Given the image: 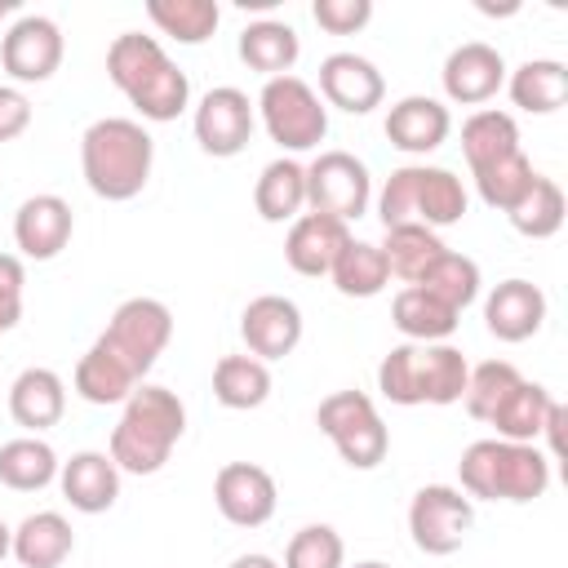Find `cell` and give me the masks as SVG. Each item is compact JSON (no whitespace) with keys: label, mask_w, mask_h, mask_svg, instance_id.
Wrapping results in <instances>:
<instances>
[{"label":"cell","mask_w":568,"mask_h":568,"mask_svg":"<svg viewBox=\"0 0 568 568\" xmlns=\"http://www.w3.org/2000/svg\"><path fill=\"white\" fill-rule=\"evenodd\" d=\"M106 75L151 124H169L191 106V80L155 36L120 31L106 49Z\"/></svg>","instance_id":"cell-1"},{"label":"cell","mask_w":568,"mask_h":568,"mask_svg":"<svg viewBox=\"0 0 568 568\" xmlns=\"http://www.w3.org/2000/svg\"><path fill=\"white\" fill-rule=\"evenodd\" d=\"M253 124H257V111H253L248 93L235 89V84L209 89V93L200 98L195 115H191L195 142H200V151L213 155V160L240 155V151L248 146V138H253Z\"/></svg>","instance_id":"cell-12"},{"label":"cell","mask_w":568,"mask_h":568,"mask_svg":"<svg viewBox=\"0 0 568 568\" xmlns=\"http://www.w3.org/2000/svg\"><path fill=\"white\" fill-rule=\"evenodd\" d=\"M253 209H257L262 222H297L302 209H306V164H297L293 155L271 160L257 173Z\"/></svg>","instance_id":"cell-26"},{"label":"cell","mask_w":568,"mask_h":568,"mask_svg":"<svg viewBox=\"0 0 568 568\" xmlns=\"http://www.w3.org/2000/svg\"><path fill=\"white\" fill-rule=\"evenodd\" d=\"M213 501L222 510L226 524L235 528H262L271 515H275V479L266 466L257 462H226L213 479Z\"/></svg>","instance_id":"cell-14"},{"label":"cell","mask_w":568,"mask_h":568,"mask_svg":"<svg viewBox=\"0 0 568 568\" xmlns=\"http://www.w3.org/2000/svg\"><path fill=\"white\" fill-rule=\"evenodd\" d=\"M231 568H280V564H275L271 555H257V550H253V555H240V559H231Z\"/></svg>","instance_id":"cell-46"},{"label":"cell","mask_w":568,"mask_h":568,"mask_svg":"<svg viewBox=\"0 0 568 568\" xmlns=\"http://www.w3.org/2000/svg\"><path fill=\"white\" fill-rule=\"evenodd\" d=\"M311 18L328 31V36H355L368 27L373 18V0H315Z\"/></svg>","instance_id":"cell-42"},{"label":"cell","mask_w":568,"mask_h":568,"mask_svg":"<svg viewBox=\"0 0 568 568\" xmlns=\"http://www.w3.org/2000/svg\"><path fill=\"white\" fill-rule=\"evenodd\" d=\"M240 62L248 67V71H257V75H266V80H275V75H293V62H297V53H302V40H297V31L288 27V22H280V18H257V22H248L244 31H240Z\"/></svg>","instance_id":"cell-24"},{"label":"cell","mask_w":568,"mask_h":568,"mask_svg":"<svg viewBox=\"0 0 568 568\" xmlns=\"http://www.w3.org/2000/svg\"><path fill=\"white\" fill-rule=\"evenodd\" d=\"M169 337H173V311H169L160 297H129V302H120V306L111 311L106 328L98 333V342H102L138 382L155 368V359L164 355Z\"/></svg>","instance_id":"cell-9"},{"label":"cell","mask_w":568,"mask_h":568,"mask_svg":"<svg viewBox=\"0 0 568 568\" xmlns=\"http://www.w3.org/2000/svg\"><path fill=\"white\" fill-rule=\"evenodd\" d=\"M9 555H13V528H9L4 519H0V564H4Z\"/></svg>","instance_id":"cell-47"},{"label":"cell","mask_w":568,"mask_h":568,"mask_svg":"<svg viewBox=\"0 0 568 568\" xmlns=\"http://www.w3.org/2000/svg\"><path fill=\"white\" fill-rule=\"evenodd\" d=\"M155 142L129 115H102L80 133V173L98 200H133L151 182Z\"/></svg>","instance_id":"cell-2"},{"label":"cell","mask_w":568,"mask_h":568,"mask_svg":"<svg viewBox=\"0 0 568 568\" xmlns=\"http://www.w3.org/2000/svg\"><path fill=\"white\" fill-rule=\"evenodd\" d=\"M75 395L84 399V404H98V408H106V404H124L142 382L102 346V342H93L84 355H80V364H75Z\"/></svg>","instance_id":"cell-31"},{"label":"cell","mask_w":568,"mask_h":568,"mask_svg":"<svg viewBox=\"0 0 568 568\" xmlns=\"http://www.w3.org/2000/svg\"><path fill=\"white\" fill-rule=\"evenodd\" d=\"M22 284H27L22 257L0 253V333L18 328V320H22Z\"/></svg>","instance_id":"cell-43"},{"label":"cell","mask_w":568,"mask_h":568,"mask_svg":"<svg viewBox=\"0 0 568 568\" xmlns=\"http://www.w3.org/2000/svg\"><path fill=\"white\" fill-rule=\"evenodd\" d=\"M506 93L528 115H550L568 102V67L555 58H528L506 75Z\"/></svg>","instance_id":"cell-27"},{"label":"cell","mask_w":568,"mask_h":568,"mask_svg":"<svg viewBox=\"0 0 568 568\" xmlns=\"http://www.w3.org/2000/svg\"><path fill=\"white\" fill-rule=\"evenodd\" d=\"M519 377H524V373H519L510 359H484V364H475V368L466 373V395H462L466 413H470L475 422H488L493 408L510 395V386H515Z\"/></svg>","instance_id":"cell-40"},{"label":"cell","mask_w":568,"mask_h":568,"mask_svg":"<svg viewBox=\"0 0 568 568\" xmlns=\"http://www.w3.org/2000/svg\"><path fill=\"white\" fill-rule=\"evenodd\" d=\"M71 231H75V213L53 191L22 200L13 213V244L27 262H53L71 244Z\"/></svg>","instance_id":"cell-17"},{"label":"cell","mask_w":568,"mask_h":568,"mask_svg":"<svg viewBox=\"0 0 568 568\" xmlns=\"http://www.w3.org/2000/svg\"><path fill=\"white\" fill-rule=\"evenodd\" d=\"M315 426L333 439L337 457L351 470H373L390 453V430L377 413V404L364 390H333L315 408Z\"/></svg>","instance_id":"cell-8"},{"label":"cell","mask_w":568,"mask_h":568,"mask_svg":"<svg viewBox=\"0 0 568 568\" xmlns=\"http://www.w3.org/2000/svg\"><path fill=\"white\" fill-rule=\"evenodd\" d=\"M564 422H568V408L555 399V404H550V413H546V426H541V439H546V448H541V453H546L550 462L564 453Z\"/></svg>","instance_id":"cell-45"},{"label":"cell","mask_w":568,"mask_h":568,"mask_svg":"<svg viewBox=\"0 0 568 568\" xmlns=\"http://www.w3.org/2000/svg\"><path fill=\"white\" fill-rule=\"evenodd\" d=\"M58 470H62V462L40 435H18V439L0 444V484L13 493H40L58 479Z\"/></svg>","instance_id":"cell-33"},{"label":"cell","mask_w":568,"mask_h":568,"mask_svg":"<svg viewBox=\"0 0 568 568\" xmlns=\"http://www.w3.org/2000/svg\"><path fill=\"white\" fill-rule=\"evenodd\" d=\"M67 40L62 27L44 13H22L4 36H0V67L18 84H44L62 67Z\"/></svg>","instance_id":"cell-13"},{"label":"cell","mask_w":568,"mask_h":568,"mask_svg":"<svg viewBox=\"0 0 568 568\" xmlns=\"http://www.w3.org/2000/svg\"><path fill=\"white\" fill-rule=\"evenodd\" d=\"M253 111L262 115V129L271 133V142L284 146L288 155L293 151H315L328 138V106L302 75L266 80Z\"/></svg>","instance_id":"cell-7"},{"label":"cell","mask_w":568,"mask_h":568,"mask_svg":"<svg viewBox=\"0 0 568 568\" xmlns=\"http://www.w3.org/2000/svg\"><path fill=\"white\" fill-rule=\"evenodd\" d=\"M444 98L457 106H484L497 98V89L506 84V58L484 44V40H466L444 58Z\"/></svg>","instance_id":"cell-16"},{"label":"cell","mask_w":568,"mask_h":568,"mask_svg":"<svg viewBox=\"0 0 568 568\" xmlns=\"http://www.w3.org/2000/svg\"><path fill=\"white\" fill-rule=\"evenodd\" d=\"M146 18L178 44H204L217 31L222 9L217 0H146Z\"/></svg>","instance_id":"cell-36"},{"label":"cell","mask_w":568,"mask_h":568,"mask_svg":"<svg viewBox=\"0 0 568 568\" xmlns=\"http://www.w3.org/2000/svg\"><path fill=\"white\" fill-rule=\"evenodd\" d=\"M470 524H475V501L453 484H426L408 501V532H413V546L426 555L462 550Z\"/></svg>","instance_id":"cell-11"},{"label":"cell","mask_w":568,"mask_h":568,"mask_svg":"<svg viewBox=\"0 0 568 568\" xmlns=\"http://www.w3.org/2000/svg\"><path fill=\"white\" fill-rule=\"evenodd\" d=\"M550 404H555V395H550L541 382L519 377V382L510 386V395L493 408L488 426L497 430V439H510V444H537V439H541V426H546Z\"/></svg>","instance_id":"cell-28"},{"label":"cell","mask_w":568,"mask_h":568,"mask_svg":"<svg viewBox=\"0 0 568 568\" xmlns=\"http://www.w3.org/2000/svg\"><path fill=\"white\" fill-rule=\"evenodd\" d=\"M27 124H31V102H27V93L13 89V84H0V142L22 138Z\"/></svg>","instance_id":"cell-44"},{"label":"cell","mask_w":568,"mask_h":568,"mask_svg":"<svg viewBox=\"0 0 568 568\" xmlns=\"http://www.w3.org/2000/svg\"><path fill=\"white\" fill-rule=\"evenodd\" d=\"M71 550H75V532L58 510H36L13 528V559L22 568H62Z\"/></svg>","instance_id":"cell-25"},{"label":"cell","mask_w":568,"mask_h":568,"mask_svg":"<svg viewBox=\"0 0 568 568\" xmlns=\"http://www.w3.org/2000/svg\"><path fill=\"white\" fill-rule=\"evenodd\" d=\"M373 178L368 164L351 151H320L306 164V213H324L337 222H355L368 213Z\"/></svg>","instance_id":"cell-10"},{"label":"cell","mask_w":568,"mask_h":568,"mask_svg":"<svg viewBox=\"0 0 568 568\" xmlns=\"http://www.w3.org/2000/svg\"><path fill=\"white\" fill-rule=\"evenodd\" d=\"M355 568H390V564H382V559H359Z\"/></svg>","instance_id":"cell-48"},{"label":"cell","mask_w":568,"mask_h":568,"mask_svg":"<svg viewBox=\"0 0 568 568\" xmlns=\"http://www.w3.org/2000/svg\"><path fill=\"white\" fill-rule=\"evenodd\" d=\"M182 435H186V404L169 386L142 382L124 399L106 453L120 466V475H155L164 470Z\"/></svg>","instance_id":"cell-3"},{"label":"cell","mask_w":568,"mask_h":568,"mask_svg":"<svg viewBox=\"0 0 568 568\" xmlns=\"http://www.w3.org/2000/svg\"><path fill=\"white\" fill-rule=\"evenodd\" d=\"M377 248H382L386 271H390L395 280L417 284V280L439 262V253H444L448 244L439 240V231L417 226V222H404V226H390V231H386V240H382Z\"/></svg>","instance_id":"cell-34"},{"label":"cell","mask_w":568,"mask_h":568,"mask_svg":"<svg viewBox=\"0 0 568 568\" xmlns=\"http://www.w3.org/2000/svg\"><path fill=\"white\" fill-rule=\"evenodd\" d=\"M466 186L453 169H439V164H404L386 178V186L377 191V217L382 226H404V222H417V226H457L466 217Z\"/></svg>","instance_id":"cell-6"},{"label":"cell","mask_w":568,"mask_h":568,"mask_svg":"<svg viewBox=\"0 0 568 568\" xmlns=\"http://www.w3.org/2000/svg\"><path fill=\"white\" fill-rule=\"evenodd\" d=\"M351 244V226L337 222V217H324V213H302L297 222H288V235H284V262L297 271V275H328L333 262L342 257V248Z\"/></svg>","instance_id":"cell-20"},{"label":"cell","mask_w":568,"mask_h":568,"mask_svg":"<svg viewBox=\"0 0 568 568\" xmlns=\"http://www.w3.org/2000/svg\"><path fill=\"white\" fill-rule=\"evenodd\" d=\"M466 355L448 342H399L377 364V390L390 404H457L466 395Z\"/></svg>","instance_id":"cell-4"},{"label":"cell","mask_w":568,"mask_h":568,"mask_svg":"<svg viewBox=\"0 0 568 568\" xmlns=\"http://www.w3.org/2000/svg\"><path fill=\"white\" fill-rule=\"evenodd\" d=\"M470 178H475V191H479V200H484L488 209L510 213V209L528 195V186H532L537 169H532V160H528L524 151H515V155H506V160H497V164L475 169Z\"/></svg>","instance_id":"cell-38"},{"label":"cell","mask_w":568,"mask_h":568,"mask_svg":"<svg viewBox=\"0 0 568 568\" xmlns=\"http://www.w3.org/2000/svg\"><path fill=\"white\" fill-rule=\"evenodd\" d=\"M515 151H524V146H519V124H515L510 111L484 106V111L466 115V124H462V155H466L470 173L484 169V164H497V160H506Z\"/></svg>","instance_id":"cell-30"},{"label":"cell","mask_w":568,"mask_h":568,"mask_svg":"<svg viewBox=\"0 0 568 568\" xmlns=\"http://www.w3.org/2000/svg\"><path fill=\"white\" fill-rule=\"evenodd\" d=\"M320 98L324 106H337L346 115H368L386 98L382 71L364 53H328L320 62Z\"/></svg>","instance_id":"cell-18"},{"label":"cell","mask_w":568,"mask_h":568,"mask_svg":"<svg viewBox=\"0 0 568 568\" xmlns=\"http://www.w3.org/2000/svg\"><path fill=\"white\" fill-rule=\"evenodd\" d=\"M67 413V382L53 373V368H22L9 386V417L40 435L49 426H58Z\"/></svg>","instance_id":"cell-23"},{"label":"cell","mask_w":568,"mask_h":568,"mask_svg":"<svg viewBox=\"0 0 568 568\" xmlns=\"http://www.w3.org/2000/svg\"><path fill=\"white\" fill-rule=\"evenodd\" d=\"M479 262L475 257H466V253H453V248H444L439 253V262L417 280V288H426L430 297H439L444 306H453L457 315L479 297Z\"/></svg>","instance_id":"cell-37"},{"label":"cell","mask_w":568,"mask_h":568,"mask_svg":"<svg viewBox=\"0 0 568 568\" xmlns=\"http://www.w3.org/2000/svg\"><path fill=\"white\" fill-rule=\"evenodd\" d=\"M9 13H13V0H0V22H4Z\"/></svg>","instance_id":"cell-49"},{"label":"cell","mask_w":568,"mask_h":568,"mask_svg":"<svg viewBox=\"0 0 568 568\" xmlns=\"http://www.w3.org/2000/svg\"><path fill=\"white\" fill-rule=\"evenodd\" d=\"M58 488L62 497L71 501V510L80 515H102L115 506L120 497V466L111 462V453H98V448H84V453H71L58 470Z\"/></svg>","instance_id":"cell-22"},{"label":"cell","mask_w":568,"mask_h":568,"mask_svg":"<svg viewBox=\"0 0 568 568\" xmlns=\"http://www.w3.org/2000/svg\"><path fill=\"white\" fill-rule=\"evenodd\" d=\"M240 337L248 346V355H257L262 364L271 359H284L297 351L302 342V306L293 297H280V293H262L244 306L240 315Z\"/></svg>","instance_id":"cell-15"},{"label":"cell","mask_w":568,"mask_h":568,"mask_svg":"<svg viewBox=\"0 0 568 568\" xmlns=\"http://www.w3.org/2000/svg\"><path fill=\"white\" fill-rule=\"evenodd\" d=\"M390 324H395L408 342H444V337L457 333L462 315H457L453 306H444L439 297H430L426 288L404 284V288L395 293V302H390Z\"/></svg>","instance_id":"cell-29"},{"label":"cell","mask_w":568,"mask_h":568,"mask_svg":"<svg viewBox=\"0 0 568 568\" xmlns=\"http://www.w3.org/2000/svg\"><path fill=\"white\" fill-rule=\"evenodd\" d=\"M506 217H510V226H515L519 235H528V240H550V235L564 226V191H559V182L546 178V173H537L532 186H528V195H524Z\"/></svg>","instance_id":"cell-39"},{"label":"cell","mask_w":568,"mask_h":568,"mask_svg":"<svg viewBox=\"0 0 568 568\" xmlns=\"http://www.w3.org/2000/svg\"><path fill=\"white\" fill-rule=\"evenodd\" d=\"M448 133H453V115L439 98L408 93L386 111V138L404 155H430V151L444 146Z\"/></svg>","instance_id":"cell-19"},{"label":"cell","mask_w":568,"mask_h":568,"mask_svg":"<svg viewBox=\"0 0 568 568\" xmlns=\"http://www.w3.org/2000/svg\"><path fill=\"white\" fill-rule=\"evenodd\" d=\"M280 568H346V541L333 524H306L288 537Z\"/></svg>","instance_id":"cell-41"},{"label":"cell","mask_w":568,"mask_h":568,"mask_svg":"<svg viewBox=\"0 0 568 568\" xmlns=\"http://www.w3.org/2000/svg\"><path fill=\"white\" fill-rule=\"evenodd\" d=\"M457 479L470 501H537L550 488V457L537 444H510L488 435L466 444Z\"/></svg>","instance_id":"cell-5"},{"label":"cell","mask_w":568,"mask_h":568,"mask_svg":"<svg viewBox=\"0 0 568 568\" xmlns=\"http://www.w3.org/2000/svg\"><path fill=\"white\" fill-rule=\"evenodd\" d=\"M328 280H333V288H337L342 297H377V293L390 284V271H386V257H382L377 244L351 235V244H346L342 257L333 262Z\"/></svg>","instance_id":"cell-35"},{"label":"cell","mask_w":568,"mask_h":568,"mask_svg":"<svg viewBox=\"0 0 568 568\" xmlns=\"http://www.w3.org/2000/svg\"><path fill=\"white\" fill-rule=\"evenodd\" d=\"M213 399L235 413L262 408L271 399V368L257 355H222L213 364Z\"/></svg>","instance_id":"cell-32"},{"label":"cell","mask_w":568,"mask_h":568,"mask_svg":"<svg viewBox=\"0 0 568 568\" xmlns=\"http://www.w3.org/2000/svg\"><path fill=\"white\" fill-rule=\"evenodd\" d=\"M484 324L497 342H528L546 324V293L532 280H501L484 297Z\"/></svg>","instance_id":"cell-21"}]
</instances>
